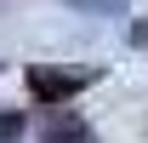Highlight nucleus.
Wrapping results in <instances>:
<instances>
[{"mask_svg": "<svg viewBox=\"0 0 148 143\" xmlns=\"http://www.w3.org/2000/svg\"><path fill=\"white\" fill-rule=\"evenodd\" d=\"M97 74H86V69H74V74H63V69H29V92L34 97H46V103H63V97H74L80 86H91Z\"/></svg>", "mask_w": 148, "mask_h": 143, "instance_id": "nucleus-1", "label": "nucleus"}, {"mask_svg": "<svg viewBox=\"0 0 148 143\" xmlns=\"http://www.w3.org/2000/svg\"><path fill=\"white\" fill-rule=\"evenodd\" d=\"M40 143H97V137H91V126L80 120V115H69V109H63V115H51V120H46Z\"/></svg>", "mask_w": 148, "mask_h": 143, "instance_id": "nucleus-2", "label": "nucleus"}, {"mask_svg": "<svg viewBox=\"0 0 148 143\" xmlns=\"http://www.w3.org/2000/svg\"><path fill=\"white\" fill-rule=\"evenodd\" d=\"M17 137H23V115L6 109V115H0V143H17Z\"/></svg>", "mask_w": 148, "mask_h": 143, "instance_id": "nucleus-3", "label": "nucleus"}, {"mask_svg": "<svg viewBox=\"0 0 148 143\" xmlns=\"http://www.w3.org/2000/svg\"><path fill=\"white\" fill-rule=\"evenodd\" d=\"M69 6H80V12H125V0H69Z\"/></svg>", "mask_w": 148, "mask_h": 143, "instance_id": "nucleus-4", "label": "nucleus"}]
</instances>
